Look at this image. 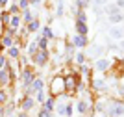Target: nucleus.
<instances>
[{"instance_id": "nucleus-1", "label": "nucleus", "mask_w": 124, "mask_h": 117, "mask_svg": "<svg viewBox=\"0 0 124 117\" xmlns=\"http://www.w3.org/2000/svg\"><path fill=\"white\" fill-rule=\"evenodd\" d=\"M108 113H109L111 117H119V115H124V104H122V102H109Z\"/></svg>"}, {"instance_id": "nucleus-2", "label": "nucleus", "mask_w": 124, "mask_h": 117, "mask_svg": "<svg viewBox=\"0 0 124 117\" xmlns=\"http://www.w3.org/2000/svg\"><path fill=\"white\" fill-rule=\"evenodd\" d=\"M102 52H104L102 45H93L91 48H87V54L93 58H102Z\"/></svg>"}, {"instance_id": "nucleus-3", "label": "nucleus", "mask_w": 124, "mask_h": 117, "mask_svg": "<svg viewBox=\"0 0 124 117\" xmlns=\"http://www.w3.org/2000/svg\"><path fill=\"white\" fill-rule=\"evenodd\" d=\"M65 89V80L63 78H56V80L52 82V91L54 93H61Z\"/></svg>"}, {"instance_id": "nucleus-4", "label": "nucleus", "mask_w": 124, "mask_h": 117, "mask_svg": "<svg viewBox=\"0 0 124 117\" xmlns=\"http://www.w3.org/2000/svg\"><path fill=\"white\" fill-rule=\"evenodd\" d=\"M109 65H111V61L108 60V58H100V60H96V69L98 71H106V69H109Z\"/></svg>"}, {"instance_id": "nucleus-5", "label": "nucleus", "mask_w": 124, "mask_h": 117, "mask_svg": "<svg viewBox=\"0 0 124 117\" xmlns=\"http://www.w3.org/2000/svg\"><path fill=\"white\" fill-rule=\"evenodd\" d=\"M122 36H124V32H122V28H109V37L111 39H122Z\"/></svg>"}, {"instance_id": "nucleus-6", "label": "nucleus", "mask_w": 124, "mask_h": 117, "mask_svg": "<svg viewBox=\"0 0 124 117\" xmlns=\"http://www.w3.org/2000/svg\"><path fill=\"white\" fill-rule=\"evenodd\" d=\"M72 43H74L76 46H80V48H82V46L87 45V37H85V36H80V34H78V36H74Z\"/></svg>"}, {"instance_id": "nucleus-7", "label": "nucleus", "mask_w": 124, "mask_h": 117, "mask_svg": "<svg viewBox=\"0 0 124 117\" xmlns=\"http://www.w3.org/2000/svg\"><path fill=\"white\" fill-rule=\"evenodd\" d=\"M104 11H106L108 15H113V13H119V6H117V4H106V6H104Z\"/></svg>"}, {"instance_id": "nucleus-8", "label": "nucleus", "mask_w": 124, "mask_h": 117, "mask_svg": "<svg viewBox=\"0 0 124 117\" xmlns=\"http://www.w3.org/2000/svg\"><path fill=\"white\" fill-rule=\"evenodd\" d=\"M76 30H78V34H80V36H87L89 28H87V24H85V22H78V24H76Z\"/></svg>"}, {"instance_id": "nucleus-9", "label": "nucleus", "mask_w": 124, "mask_h": 117, "mask_svg": "<svg viewBox=\"0 0 124 117\" xmlns=\"http://www.w3.org/2000/svg\"><path fill=\"white\" fill-rule=\"evenodd\" d=\"M109 20H111L113 24H115V22H120V20H124V15L120 13V11H119V13H113V15H109Z\"/></svg>"}, {"instance_id": "nucleus-10", "label": "nucleus", "mask_w": 124, "mask_h": 117, "mask_svg": "<svg viewBox=\"0 0 124 117\" xmlns=\"http://www.w3.org/2000/svg\"><path fill=\"white\" fill-rule=\"evenodd\" d=\"M87 110H89V102H85V100L78 102V112H80V113H85Z\"/></svg>"}, {"instance_id": "nucleus-11", "label": "nucleus", "mask_w": 124, "mask_h": 117, "mask_svg": "<svg viewBox=\"0 0 124 117\" xmlns=\"http://www.w3.org/2000/svg\"><path fill=\"white\" fill-rule=\"evenodd\" d=\"M30 89H33V91H41V89H43V80H41V78H37V80L30 86Z\"/></svg>"}, {"instance_id": "nucleus-12", "label": "nucleus", "mask_w": 124, "mask_h": 117, "mask_svg": "<svg viewBox=\"0 0 124 117\" xmlns=\"http://www.w3.org/2000/svg\"><path fill=\"white\" fill-rule=\"evenodd\" d=\"M93 86H94L96 91H104V89H106V82H104V80H94Z\"/></svg>"}, {"instance_id": "nucleus-13", "label": "nucleus", "mask_w": 124, "mask_h": 117, "mask_svg": "<svg viewBox=\"0 0 124 117\" xmlns=\"http://www.w3.org/2000/svg\"><path fill=\"white\" fill-rule=\"evenodd\" d=\"M46 58H48V54H46L45 50H43V52H39V54H37L35 61H37V63H45V61H46Z\"/></svg>"}, {"instance_id": "nucleus-14", "label": "nucleus", "mask_w": 124, "mask_h": 117, "mask_svg": "<svg viewBox=\"0 0 124 117\" xmlns=\"http://www.w3.org/2000/svg\"><path fill=\"white\" fill-rule=\"evenodd\" d=\"M85 20H87V15L83 11H78V22H85Z\"/></svg>"}, {"instance_id": "nucleus-15", "label": "nucleus", "mask_w": 124, "mask_h": 117, "mask_svg": "<svg viewBox=\"0 0 124 117\" xmlns=\"http://www.w3.org/2000/svg\"><path fill=\"white\" fill-rule=\"evenodd\" d=\"M22 106H24V110H30V108L33 106V100H31V99H26V100H24V104H22Z\"/></svg>"}, {"instance_id": "nucleus-16", "label": "nucleus", "mask_w": 124, "mask_h": 117, "mask_svg": "<svg viewBox=\"0 0 124 117\" xmlns=\"http://www.w3.org/2000/svg\"><path fill=\"white\" fill-rule=\"evenodd\" d=\"M57 113H59V115H65V113H67V106L59 104V106H57Z\"/></svg>"}, {"instance_id": "nucleus-17", "label": "nucleus", "mask_w": 124, "mask_h": 117, "mask_svg": "<svg viewBox=\"0 0 124 117\" xmlns=\"http://www.w3.org/2000/svg\"><path fill=\"white\" fill-rule=\"evenodd\" d=\"M65 87H69V89H72V87H74V80H72V78H67V82H65Z\"/></svg>"}, {"instance_id": "nucleus-18", "label": "nucleus", "mask_w": 124, "mask_h": 117, "mask_svg": "<svg viewBox=\"0 0 124 117\" xmlns=\"http://www.w3.org/2000/svg\"><path fill=\"white\" fill-rule=\"evenodd\" d=\"M78 6L83 9V8H87V6H89V0H78Z\"/></svg>"}, {"instance_id": "nucleus-19", "label": "nucleus", "mask_w": 124, "mask_h": 117, "mask_svg": "<svg viewBox=\"0 0 124 117\" xmlns=\"http://www.w3.org/2000/svg\"><path fill=\"white\" fill-rule=\"evenodd\" d=\"M76 61L83 65V61H85V54H78V56H76Z\"/></svg>"}, {"instance_id": "nucleus-20", "label": "nucleus", "mask_w": 124, "mask_h": 117, "mask_svg": "<svg viewBox=\"0 0 124 117\" xmlns=\"http://www.w3.org/2000/svg\"><path fill=\"white\" fill-rule=\"evenodd\" d=\"M100 6H106V0H94V8H100Z\"/></svg>"}, {"instance_id": "nucleus-21", "label": "nucleus", "mask_w": 124, "mask_h": 117, "mask_svg": "<svg viewBox=\"0 0 124 117\" xmlns=\"http://www.w3.org/2000/svg\"><path fill=\"white\" fill-rule=\"evenodd\" d=\"M30 80H31V72L26 71V72H24V82H30Z\"/></svg>"}, {"instance_id": "nucleus-22", "label": "nucleus", "mask_w": 124, "mask_h": 117, "mask_svg": "<svg viewBox=\"0 0 124 117\" xmlns=\"http://www.w3.org/2000/svg\"><path fill=\"white\" fill-rule=\"evenodd\" d=\"M17 54H19V50H17V48H9V56H13V58H15Z\"/></svg>"}, {"instance_id": "nucleus-23", "label": "nucleus", "mask_w": 124, "mask_h": 117, "mask_svg": "<svg viewBox=\"0 0 124 117\" xmlns=\"http://www.w3.org/2000/svg\"><path fill=\"white\" fill-rule=\"evenodd\" d=\"M39 45L45 48V46H46V39H45V37H41V39H39Z\"/></svg>"}, {"instance_id": "nucleus-24", "label": "nucleus", "mask_w": 124, "mask_h": 117, "mask_svg": "<svg viewBox=\"0 0 124 117\" xmlns=\"http://www.w3.org/2000/svg\"><path fill=\"white\" fill-rule=\"evenodd\" d=\"M37 30V22H31L30 24V32H35Z\"/></svg>"}, {"instance_id": "nucleus-25", "label": "nucleus", "mask_w": 124, "mask_h": 117, "mask_svg": "<svg viewBox=\"0 0 124 117\" xmlns=\"http://www.w3.org/2000/svg\"><path fill=\"white\" fill-rule=\"evenodd\" d=\"M52 102H54V100H46V104H45V108H46V110H52Z\"/></svg>"}, {"instance_id": "nucleus-26", "label": "nucleus", "mask_w": 124, "mask_h": 117, "mask_svg": "<svg viewBox=\"0 0 124 117\" xmlns=\"http://www.w3.org/2000/svg\"><path fill=\"white\" fill-rule=\"evenodd\" d=\"M96 110H98V112H104V104H102V102H98V104H96Z\"/></svg>"}, {"instance_id": "nucleus-27", "label": "nucleus", "mask_w": 124, "mask_h": 117, "mask_svg": "<svg viewBox=\"0 0 124 117\" xmlns=\"http://www.w3.org/2000/svg\"><path fill=\"white\" fill-rule=\"evenodd\" d=\"M37 99H39V102L45 100V95H43V91H39V95H37Z\"/></svg>"}, {"instance_id": "nucleus-28", "label": "nucleus", "mask_w": 124, "mask_h": 117, "mask_svg": "<svg viewBox=\"0 0 124 117\" xmlns=\"http://www.w3.org/2000/svg\"><path fill=\"white\" fill-rule=\"evenodd\" d=\"M45 36H46V37H52V32L48 30V28H45Z\"/></svg>"}, {"instance_id": "nucleus-29", "label": "nucleus", "mask_w": 124, "mask_h": 117, "mask_svg": "<svg viewBox=\"0 0 124 117\" xmlns=\"http://www.w3.org/2000/svg\"><path fill=\"white\" fill-rule=\"evenodd\" d=\"M24 19H26V20H30V19H31V13H30V11H26V15H24Z\"/></svg>"}, {"instance_id": "nucleus-30", "label": "nucleus", "mask_w": 124, "mask_h": 117, "mask_svg": "<svg viewBox=\"0 0 124 117\" xmlns=\"http://www.w3.org/2000/svg\"><path fill=\"white\" fill-rule=\"evenodd\" d=\"M82 72H83V74H87V72H89V69H87L85 65H82Z\"/></svg>"}, {"instance_id": "nucleus-31", "label": "nucleus", "mask_w": 124, "mask_h": 117, "mask_svg": "<svg viewBox=\"0 0 124 117\" xmlns=\"http://www.w3.org/2000/svg\"><path fill=\"white\" fill-rule=\"evenodd\" d=\"M117 6H119V8H124V0H117Z\"/></svg>"}, {"instance_id": "nucleus-32", "label": "nucleus", "mask_w": 124, "mask_h": 117, "mask_svg": "<svg viewBox=\"0 0 124 117\" xmlns=\"http://www.w3.org/2000/svg\"><path fill=\"white\" fill-rule=\"evenodd\" d=\"M0 100H6V95H4V93H0Z\"/></svg>"}, {"instance_id": "nucleus-33", "label": "nucleus", "mask_w": 124, "mask_h": 117, "mask_svg": "<svg viewBox=\"0 0 124 117\" xmlns=\"http://www.w3.org/2000/svg\"><path fill=\"white\" fill-rule=\"evenodd\" d=\"M119 93H120V95L124 97V87H120V89H119Z\"/></svg>"}, {"instance_id": "nucleus-34", "label": "nucleus", "mask_w": 124, "mask_h": 117, "mask_svg": "<svg viewBox=\"0 0 124 117\" xmlns=\"http://www.w3.org/2000/svg\"><path fill=\"white\" fill-rule=\"evenodd\" d=\"M120 48H122V50H124V39L120 41Z\"/></svg>"}, {"instance_id": "nucleus-35", "label": "nucleus", "mask_w": 124, "mask_h": 117, "mask_svg": "<svg viewBox=\"0 0 124 117\" xmlns=\"http://www.w3.org/2000/svg\"><path fill=\"white\" fill-rule=\"evenodd\" d=\"M6 2H8V0H0V6H4V4H6Z\"/></svg>"}, {"instance_id": "nucleus-36", "label": "nucleus", "mask_w": 124, "mask_h": 117, "mask_svg": "<svg viewBox=\"0 0 124 117\" xmlns=\"http://www.w3.org/2000/svg\"><path fill=\"white\" fill-rule=\"evenodd\" d=\"M19 117H26V115H19Z\"/></svg>"}, {"instance_id": "nucleus-37", "label": "nucleus", "mask_w": 124, "mask_h": 117, "mask_svg": "<svg viewBox=\"0 0 124 117\" xmlns=\"http://www.w3.org/2000/svg\"><path fill=\"white\" fill-rule=\"evenodd\" d=\"M122 32H124V28H122Z\"/></svg>"}]
</instances>
